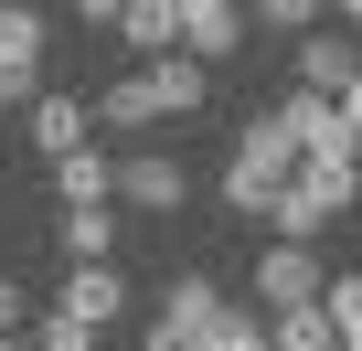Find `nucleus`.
Returning a JSON list of instances; mask_svg holds the SVG:
<instances>
[{"instance_id":"a211bd4d","label":"nucleus","mask_w":362,"mask_h":351,"mask_svg":"<svg viewBox=\"0 0 362 351\" xmlns=\"http://www.w3.org/2000/svg\"><path fill=\"white\" fill-rule=\"evenodd\" d=\"M330 117H341V128H351V149H362V75L341 85V107H330Z\"/></svg>"},{"instance_id":"39448f33","label":"nucleus","mask_w":362,"mask_h":351,"mask_svg":"<svg viewBox=\"0 0 362 351\" xmlns=\"http://www.w3.org/2000/svg\"><path fill=\"white\" fill-rule=\"evenodd\" d=\"M267 128H277L298 160H351V128H341L320 96H277V107H267Z\"/></svg>"},{"instance_id":"ddd939ff","label":"nucleus","mask_w":362,"mask_h":351,"mask_svg":"<svg viewBox=\"0 0 362 351\" xmlns=\"http://www.w3.org/2000/svg\"><path fill=\"white\" fill-rule=\"evenodd\" d=\"M54 234H64V266H107V256H117V203H96V213H64Z\"/></svg>"},{"instance_id":"f3484780","label":"nucleus","mask_w":362,"mask_h":351,"mask_svg":"<svg viewBox=\"0 0 362 351\" xmlns=\"http://www.w3.org/2000/svg\"><path fill=\"white\" fill-rule=\"evenodd\" d=\"M33 351H96V330H75V319H64V309H54V319H43V340H33Z\"/></svg>"},{"instance_id":"9b49d317","label":"nucleus","mask_w":362,"mask_h":351,"mask_svg":"<svg viewBox=\"0 0 362 351\" xmlns=\"http://www.w3.org/2000/svg\"><path fill=\"white\" fill-rule=\"evenodd\" d=\"M139 85H149V107H160V117H192V107H203V64H181V54L139 64Z\"/></svg>"},{"instance_id":"7ed1b4c3","label":"nucleus","mask_w":362,"mask_h":351,"mask_svg":"<svg viewBox=\"0 0 362 351\" xmlns=\"http://www.w3.org/2000/svg\"><path fill=\"white\" fill-rule=\"evenodd\" d=\"M107 203H128V213H181V203H192V182H181V160H170V149H128Z\"/></svg>"},{"instance_id":"6e6552de","label":"nucleus","mask_w":362,"mask_h":351,"mask_svg":"<svg viewBox=\"0 0 362 351\" xmlns=\"http://www.w3.org/2000/svg\"><path fill=\"white\" fill-rule=\"evenodd\" d=\"M54 309H64L75 330H107V319L128 309V277H117V266H64V298H54Z\"/></svg>"},{"instance_id":"f03ea898","label":"nucleus","mask_w":362,"mask_h":351,"mask_svg":"<svg viewBox=\"0 0 362 351\" xmlns=\"http://www.w3.org/2000/svg\"><path fill=\"white\" fill-rule=\"evenodd\" d=\"M43 107V11H0V117Z\"/></svg>"},{"instance_id":"4468645a","label":"nucleus","mask_w":362,"mask_h":351,"mask_svg":"<svg viewBox=\"0 0 362 351\" xmlns=\"http://www.w3.org/2000/svg\"><path fill=\"white\" fill-rule=\"evenodd\" d=\"M267 351H341V340H330V319H320V298H309V309H277V319H267Z\"/></svg>"},{"instance_id":"20e7f679","label":"nucleus","mask_w":362,"mask_h":351,"mask_svg":"<svg viewBox=\"0 0 362 351\" xmlns=\"http://www.w3.org/2000/svg\"><path fill=\"white\" fill-rule=\"evenodd\" d=\"M320 287H330L320 245H267V256H256V298H267V319H277V309H309Z\"/></svg>"},{"instance_id":"9d476101","label":"nucleus","mask_w":362,"mask_h":351,"mask_svg":"<svg viewBox=\"0 0 362 351\" xmlns=\"http://www.w3.org/2000/svg\"><path fill=\"white\" fill-rule=\"evenodd\" d=\"M54 192H64V213H96V203L117 192V160H107V149H75V160H54Z\"/></svg>"},{"instance_id":"423d86ee","label":"nucleus","mask_w":362,"mask_h":351,"mask_svg":"<svg viewBox=\"0 0 362 351\" xmlns=\"http://www.w3.org/2000/svg\"><path fill=\"white\" fill-rule=\"evenodd\" d=\"M351 75H362V43H341V32L320 22V32L298 43V96H320V107H341V85H351Z\"/></svg>"},{"instance_id":"1a4fd4ad","label":"nucleus","mask_w":362,"mask_h":351,"mask_svg":"<svg viewBox=\"0 0 362 351\" xmlns=\"http://www.w3.org/2000/svg\"><path fill=\"white\" fill-rule=\"evenodd\" d=\"M33 149H43V160L96 149V107H86V96H43V107H33Z\"/></svg>"},{"instance_id":"f8f14e48","label":"nucleus","mask_w":362,"mask_h":351,"mask_svg":"<svg viewBox=\"0 0 362 351\" xmlns=\"http://www.w3.org/2000/svg\"><path fill=\"white\" fill-rule=\"evenodd\" d=\"M117 32H128V54H181V0H139V11H117Z\"/></svg>"},{"instance_id":"f257e3e1","label":"nucleus","mask_w":362,"mask_h":351,"mask_svg":"<svg viewBox=\"0 0 362 351\" xmlns=\"http://www.w3.org/2000/svg\"><path fill=\"white\" fill-rule=\"evenodd\" d=\"M288 182H298V149L256 117V128L235 138V160H224V203H235V213H277V192H288Z\"/></svg>"},{"instance_id":"dca6fc26","label":"nucleus","mask_w":362,"mask_h":351,"mask_svg":"<svg viewBox=\"0 0 362 351\" xmlns=\"http://www.w3.org/2000/svg\"><path fill=\"white\" fill-rule=\"evenodd\" d=\"M256 22H267V32H320V11H309V0H267Z\"/></svg>"},{"instance_id":"6ab92c4d","label":"nucleus","mask_w":362,"mask_h":351,"mask_svg":"<svg viewBox=\"0 0 362 351\" xmlns=\"http://www.w3.org/2000/svg\"><path fill=\"white\" fill-rule=\"evenodd\" d=\"M11 319H22V287H11V277H0V340H11Z\"/></svg>"},{"instance_id":"aec40b11","label":"nucleus","mask_w":362,"mask_h":351,"mask_svg":"<svg viewBox=\"0 0 362 351\" xmlns=\"http://www.w3.org/2000/svg\"><path fill=\"white\" fill-rule=\"evenodd\" d=\"M0 351H22V340H0Z\"/></svg>"},{"instance_id":"0eeeda50","label":"nucleus","mask_w":362,"mask_h":351,"mask_svg":"<svg viewBox=\"0 0 362 351\" xmlns=\"http://www.w3.org/2000/svg\"><path fill=\"white\" fill-rule=\"evenodd\" d=\"M245 54V11H224V0H181V64H224Z\"/></svg>"},{"instance_id":"2eb2a0df","label":"nucleus","mask_w":362,"mask_h":351,"mask_svg":"<svg viewBox=\"0 0 362 351\" xmlns=\"http://www.w3.org/2000/svg\"><path fill=\"white\" fill-rule=\"evenodd\" d=\"M203 351H267V319H245V309H224V319H214V340H203Z\"/></svg>"}]
</instances>
